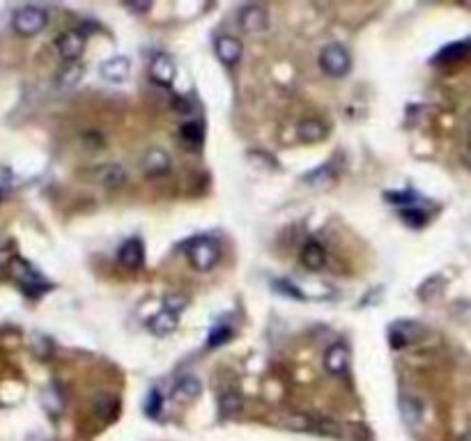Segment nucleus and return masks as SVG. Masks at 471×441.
Listing matches in <instances>:
<instances>
[{"instance_id": "f257e3e1", "label": "nucleus", "mask_w": 471, "mask_h": 441, "mask_svg": "<svg viewBox=\"0 0 471 441\" xmlns=\"http://www.w3.org/2000/svg\"><path fill=\"white\" fill-rule=\"evenodd\" d=\"M184 251H186L189 262H191L195 269H200V272L212 269L214 265H217V260H219L217 246H214V241L207 239V237H195V239H191L186 243Z\"/></svg>"}, {"instance_id": "f03ea898", "label": "nucleus", "mask_w": 471, "mask_h": 441, "mask_svg": "<svg viewBox=\"0 0 471 441\" xmlns=\"http://www.w3.org/2000/svg\"><path fill=\"white\" fill-rule=\"evenodd\" d=\"M350 53L343 49L340 44H329L322 49V53H319V67H322L324 74H329L333 78H340L345 76L350 71Z\"/></svg>"}, {"instance_id": "7ed1b4c3", "label": "nucleus", "mask_w": 471, "mask_h": 441, "mask_svg": "<svg viewBox=\"0 0 471 441\" xmlns=\"http://www.w3.org/2000/svg\"><path fill=\"white\" fill-rule=\"evenodd\" d=\"M47 25V12H44L42 8H32V5H28V8H21L16 10L14 14V28L19 35H37L39 30Z\"/></svg>"}, {"instance_id": "20e7f679", "label": "nucleus", "mask_w": 471, "mask_h": 441, "mask_svg": "<svg viewBox=\"0 0 471 441\" xmlns=\"http://www.w3.org/2000/svg\"><path fill=\"white\" fill-rule=\"evenodd\" d=\"M56 49L67 62H76V58L85 49V35L81 30H67L56 39Z\"/></svg>"}, {"instance_id": "39448f33", "label": "nucleus", "mask_w": 471, "mask_h": 441, "mask_svg": "<svg viewBox=\"0 0 471 441\" xmlns=\"http://www.w3.org/2000/svg\"><path fill=\"white\" fill-rule=\"evenodd\" d=\"M348 366H350V352L343 342H336V345H331L329 350L324 352V368L329 374L340 377V374L348 372Z\"/></svg>"}, {"instance_id": "423d86ee", "label": "nucleus", "mask_w": 471, "mask_h": 441, "mask_svg": "<svg viewBox=\"0 0 471 441\" xmlns=\"http://www.w3.org/2000/svg\"><path fill=\"white\" fill-rule=\"evenodd\" d=\"M239 25L244 32H263L267 30V25H269V16H267V12L263 8H258V5H248L239 12Z\"/></svg>"}, {"instance_id": "0eeeda50", "label": "nucleus", "mask_w": 471, "mask_h": 441, "mask_svg": "<svg viewBox=\"0 0 471 441\" xmlns=\"http://www.w3.org/2000/svg\"><path fill=\"white\" fill-rule=\"evenodd\" d=\"M170 170V156L161 147H152L143 154V173L147 177H161Z\"/></svg>"}, {"instance_id": "6e6552de", "label": "nucleus", "mask_w": 471, "mask_h": 441, "mask_svg": "<svg viewBox=\"0 0 471 441\" xmlns=\"http://www.w3.org/2000/svg\"><path fill=\"white\" fill-rule=\"evenodd\" d=\"M129 69H132V62H129L124 56H117V58H110L106 62H101L99 74L104 81H108V83H124L129 76Z\"/></svg>"}, {"instance_id": "1a4fd4ad", "label": "nucleus", "mask_w": 471, "mask_h": 441, "mask_svg": "<svg viewBox=\"0 0 471 441\" xmlns=\"http://www.w3.org/2000/svg\"><path fill=\"white\" fill-rule=\"evenodd\" d=\"M175 74H178V69H175V62L168 56H156L149 62V76L159 85H170L175 81Z\"/></svg>"}, {"instance_id": "9d476101", "label": "nucleus", "mask_w": 471, "mask_h": 441, "mask_svg": "<svg viewBox=\"0 0 471 441\" xmlns=\"http://www.w3.org/2000/svg\"><path fill=\"white\" fill-rule=\"evenodd\" d=\"M214 49H217L219 60L224 62V64H228V67H232V64L239 62V58H241V44L234 37H228V35L219 37L217 44H214Z\"/></svg>"}, {"instance_id": "9b49d317", "label": "nucleus", "mask_w": 471, "mask_h": 441, "mask_svg": "<svg viewBox=\"0 0 471 441\" xmlns=\"http://www.w3.org/2000/svg\"><path fill=\"white\" fill-rule=\"evenodd\" d=\"M117 258L124 267L129 269H136L143 265V258H145V251H143V243L141 239H129L127 243H122L120 253H117Z\"/></svg>"}, {"instance_id": "f8f14e48", "label": "nucleus", "mask_w": 471, "mask_h": 441, "mask_svg": "<svg viewBox=\"0 0 471 441\" xmlns=\"http://www.w3.org/2000/svg\"><path fill=\"white\" fill-rule=\"evenodd\" d=\"M97 180H99L101 187L106 189H120L124 182H127V173H124L122 166H117V163H106V166H101L97 170Z\"/></svg>"}, {"instance_id": "ddd939ff", "label": "nucleus", "mask_w": 471, "mask_h": 441, "mask_svg": "<svg viewBox=\"0 0 471 441\" xmlns=\"http://www.w3.org/2000/svg\"><path fill=\"white\" fill-rule=\"evenodd\" d=\"M400 414H402L404 423H407L409 427H416L423 420V405H421V400H416V398H411V396H402L400 398Z\"/></svg>"}, {"instance_id": "4468645a", "label": "nucleus", "mask_w": 471, "mask_h": 441, "mask_svg": "<svg viewBox=\"0 0 471 441\" xmlns=\"http://www.w3.org/2000/svg\"><path fill=\"white\" fill-rule=\"evenodd\" d=\"M302 262H304V267L311 269V272H317V269H322L324 262H326L324 248L319 246L317 241H309L304 246V251H302Z\"/></svg>"}, {"instance_id": "2eb2a0df", "label": "nucleus", "mask_w": 471, "mask_h": 441, "mask_svg": "<svg viewBox=\"0 0 471 441\" xmlns=\"http://www.w3.org/2000/svg\"><path fill=\"white\" fill-rule=\"evenodd\" d=\"M202 391V384L198 377H193V374H184V377L178 379V384H175V396L180 400H195L200 396Z\"/></svg>"}, {"instance_id": "dca6fc26", "label": "nucleus", "mask_w": 471, "mask_h": 441, "mask_svg": "<svg viewBox=\"0 0 471 441\" xmlns=\"http://www.w3.org/2000/svg\"><path fill=\"white\" fill-rule=\"evenodd\" d=\"M149 331H152L154 335H170L178 329V318L175 315H170V313H156L152 320H149Z\"/></svg>"}, {"instance_id": "f3484780", "label": "nucleus", "mask_w": 471, "mask_h": 441, "mask_svg": "<svg viewBox=\"0 0 471 441\" xmlns=\"http://www.w3.org/2000/svg\"><path fill=\"white\" fill-rule=\"evenodd\" d=\"M297 134L304 143H319L326 136V127L319 120H304L299 124Z\"/></svg>"}, {"instance_id": "a211bd4d", "label": "nucleus", "mask_w": 471, "mask_h": 441, "mask_svg": "<svg viewBox=\"0 0 471 441\" xmlns=\"http://www.w3.org/2000/svg\"><path fill=\"white\" fill-rule=\"evenodd\" d=\"M83 78V67L78 62H69L60 74H58V83L62 88H74V85Z\"/></svg>"}, {"instance_id": "6ab92c4d", "label": "nucleus", "mask_w": 471, "mask_h": 441, "mask_svg": "<svg viewBox=\"0 0 471 441\" xmlns=\"http://www.w3.org/2000/svg\"><path fill=\"white\" fill-rule=\"evenodd\" d=\"M186 306H189V299L182 297V294H166V297H163V311L175 315V318H178Z\"/></svg>"}, {"instance_id": "aec40b11", "label": "nucleus", "mask_w": 471, "mask_h": 441, "mask_svg": "<svg viewBox=\"0 0 471 441\" xmlns=\"http://www.w3.org/2000/svg\"><path fill=\"white\" fill-rule=\"evenodd\" d=\"M221 414L224 416H232V414H237L239 412V407H241V398L237 396V393H226L224 398H221Z\"/></svg>"}, {"instance_id": "412c9836", "label": "nucleus", "mask_w": 471, "mask_h": 441, "mask_svg": "<svg viewBox=\"0 0 471 441\" xmlns=\"http://www.w3.org/2000/svg\"><path fill=\"white\" fill-rule=\"evenodd\" d=\"M180 134L189 145H200L202 143V129H200V124H195V122L184 124V127L180 129Z\"/></svg>"}, {"instance_id": "4be33fe9", "label": "nucleus", "mask_w": 471, "mask_h": 441, "mask_svg": "<svg viewBox=\"0 0 471 441\" xmlns=\"http://www.w3.org/2000/svg\"><path fill=\"white\" fill-rule=\"evenodd\" d=\"M230 338H232V329L230 326H214L212 333H209L207 345L209 347H217V345H224V342H228Z\"/></svg>"}, {"instance_id": "5701e85b", "label": "nucleus", "mask_w": 471, "mask_h": 441, "mask_svg": "<svg viewBox=\"0 0 471 441\" xmlns=\"http://www.w3.org/2000/svg\"><path fill=\"white\" fill-rule=\"evenodd\" d=\"M442 285V281H439V276H433L430 281H425L421 287H418V297H423V299H428V297H433L435 294V289Z\"/></svg>"}, {"instance_id": "b1692460", "label": "nucleus", "mask_w": 471, "mask_h": 441, "mask_svg": "<svg viewBox=\"0 0 471 441\" xmlns=\"http://www.w3.org/2000/svg\"><path fill=\"white\" fill-rule=\"evenodd\" d=\"M402 219L407 221L409 226L418 228V226H423V223H425V219H428V216H425L423 212H418V209H404V212H402Z\"/></svg>"}, {"instance_id": "393cba45", "label": "nucleus", "mask_w": 471, "mask_h": 441, "mask_svg": "<svg viewBox=\"0 0 471 441\" xmlns=\"http://www.w3.org/2000/svg\"><path fill=\"white\" fill-rule=\"evenodd\" d=\"M156 403H159V396H156V393H152V396H149V403H147V412L152 414V416L156 414V407H159Z\"/></svg>"}, {"instance_id": "a878e982", "label": "nucleus", "mask_w": 471, "mask_h": 441, "mask_svg": "<svg viewBox=\"0 0 471 441\" xmlns=\"http://www.w3.org/2000/svg\"><path fill=\"white\" fill-rule=\"evenodd\" d=\"M467 166L471 168V147H469V152H467Z\"/></svg>"}, {"instance_id": "bb28decb", "label": "nucleus", "mask_w": 471, "mask_h": 441, "mask_svg": "<svg viewBox=\"0 0 471 441\" xmlns=\"http://www.w3.org/2000/svg\"><path fill=\"white\" fill-rule=\"evenodd\" d=\"M462 441H471V437H464V439H462Z\"/></svg>"}]
</instances>
